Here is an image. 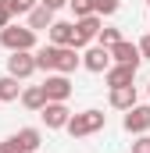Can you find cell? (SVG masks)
Returning <instances> with one entry per match:
<instances>
[{"label":"cell","instance_id":"obj_1","mask_svg":"<svg viewBox=\"0 0 150 153\" xmlns=\"http://www.w3.org/2000/svg\"><path fill=\"white\" fill-rule=\"evenodd\" d=\"M107 125V114L104 111H82V114H72L68 117V135L72 139H86V135H93V132H100Z\"/></svg>","mask_w":150,"mask_h":153},{"label":"cell","instance_id":"obj_2","mask_svg":"<svg viewBox=\"0 0 150 153\" xmlns=\"http://www.w3.org/2000/svg\"><path fill=\"white\" fill-rule=\"evenodd\" d=\"M0 46L4 50H32L36 46V32L29 29V25H7V29H0Z\"/></svg>","mask_w":150,"mask_h":153},{"label":"cell","instance_id":"obj_3","mask_svg":"<svg viewBox=\"0 0 150 153\" xmlns=\"http://www.w3.org/2000/svg\"><path fill=\"white\" fill-rule=\"evenodd\" d=\"M100 14H86V18H75V36H72V46L75 50H82V46H89L97 32H100Z\"/></svg>","mask_w":150,"mask_h":153},{"label":"cell","instance_id":"obj_4","mask_svg":"<svg viewBox=\"0 0 150 153\" xmlns=\"http://www.w3.org/2000/svg\"><path fill=\"white\" fill-rule=\"evenodd\" d=\"M72 78L68 75H46V82H43V93H46V103H68V96H72Z\"/></svg>","mask_w":150,"mask_h":153},{"label":"cell","instance_id":"obj_5","mask_svg":"<svg viewBox=\"0 0 150 153\" xmlns=\"http://www.w3.org/2000/svg\"><path fill=\"white\" fill-rule=\"evenodd\" d=\"M32 71H36V57H32V50H14V53L7 57V75H11V78L25 82Z\"/></svg>","mask_w":150,"mask_h":153},{"label":"cell","instance_id":"obj_6","mask_svg":"<svg viewBox=\"0 0 150 153\" xmlns=\"http://www.w3.org/2000/svg\"><path fill=\"white\" fill-rule=\"evenodd\" d=\"M122 125H125L129 135H143V132H150V103H136V107H129Z\"/></svg>","mask_w":150,"mask_h":153},{"label":"cell","instance_id":"obj_7","mask_svg":"<svg viewBox=\"0 0 150 153\" xmlns=\"http://www.w3.org/2000/svg\"><path fill=\"white\" fill-rule=\"evenodd\" d=\"M82 68H86V71H93V75H104V71L111 68V50H107V46H100V43H97V46H89V50L82 53Z\"/></svg>","mask_w":150,"mask_h":153},{"label":"cell","instance_id":"obj_8","mask_svg":"<svg viewBox=\"0 0 150 153\" xmlns=\"http://www.w3.org/2000/svg\"><path fill=\"white\" fill-rule=\"evenodd\" d=\"M75 68H82V53H79L75 46H57V53H54V71H57V75H72Z\"/></svg>","mask_w":150,"mask_h":153},{"label":"cell","instance_id":"obj_9","mask_svg":"<svg viewBox=\"0 0 150 153\" xmlns=\"http://www.w3.org/2000/svg\"><path fill=\"white\" fill-rule=\"evenodd\" d=\"M107 50H111V61H114V64H132V68H140V64H143V57H140L136 43H129V39H118V43L107 46Z\"/></svg>","mask_w":150,"mask_h":153},{"label":"cell","instance_id":"obj_10","mask_svg":"<svg viewBox=\"0 0 150 153\" xmlns=\"http://www.w3.org/2000/svg\"><path fill=\"white\" fill-rule=\"evenodd\" d=\"M39 117H43V125H46V128H64V125H68V117H72V111H68V103H43Z\"/></svg>","mask_w":150,"mask_h":153},{"label":"cell","instance_id":"obj_11","mask_svg":"<svg viewBox=\"0 0 150 153\" xmlns=\"http://www.w3.org/2000/svg\"><path fill=\"white\" fill-rule=\"evenodd\" d=\"M136 71H140V68H132V64H111V68L104 71V82H107L111 89H118V85H132Z\"/></svg>","mask_w":150,"mask_h":153},{"label":"cell","instance_id":"obj_12","mask_svg":"<svg viewBox=\"0 0 150 153\" xmlns=\"http://www.w3.org/2000/svg\"><path fill=\"white\" fill-rule=\"evenodd\" d=\"M75 22H50V43L54 46H72Z\"/></svg>","mask_w":150,"mask_h":153},{"label":"cell","instance_id":"obj_13","mask_svg":"<svg viewBox=\"0 0 150 153\" xmlns=\"http://www.w3.org/2000/svg\"><path fill=\"white\" fill-rule=\"evenodd\" d=\"M111 107L114 111L136 107V85H118V89H111Z\"/></svg>","mask_w":150,"mask_h":153},{"label":"cell","instance_id":"obj_14","mask_svg":"<svg viewBox=\"0 0 150 153\" xmlns=\"http://www.w3.org/2000/svg\"><path fill=\"white\" fill-rule=\"evenodd\" d=\"M14 143L22 146V153H36L39 143H43V135H39V128H18L14 132Z\"/></svg>","mask_w":150,"mask_h":153},{"label":"cell","instance_id":"obj_15","mask_svg":"<svg viewBox=\"0 0 150 153\" xmlns=\"http://www.w3.org/2000/svg\"><path fill=\"white\" fill-rule=\"evenodd\" d=\"M29 111H43V103H46V93H43V85H29V89H22V96H18Z\"/></svg>","mask_w":150,"mask_h":153},{"label":"cell","instance_id":"obj_16","mask_svg":"<svg viewBox=\"0 0 150 153\" xmlns=\"http://www.w3.org/2000/svg\"><path fill=\"white\" fill-rule=\"evenodd\" d=\"M50 22H54V11H50V7L36 4V7L29 11V29H32V32H36V29H50Z\"/></svg>","mask_w":150,"mask_h":153},{"label":"cell","instance_id":"obj_17","mask_svg":"<svg viewBox=\"0 0 150 153\" xmlns=\"http://www.w3.org/2000/svg\"><path fill=\"white\" fill-rule=\"evenodd\" d=\"M18 96H22V82L11 78V75H4L0 78V103H14Z\"/></svg>","mask_w":150,"mask_h":153},{"label":"cell","instance_id":"obj_18","mask_svg":"<svg viewBox=\"0 0 150 153\" xmlns=\"http://www.w3.org/2000/svg\"><path fill=\"white\" fill-rule=\"evenodd\" d=\"M89 4H93V14H100V18H107L122 7V0H89Z\"/></svg>","mask_w":150,"mask_h":153},{"label":"cell","instance_id":"obj_19","mask_svg":"<svg viewBox=\"0 0 150 153\" xmlns=\"http://www.w3.org/2000/svg\"><path fill=\"white\" fill-rule=\"evenodd\" d=\"M118 39H122L118 29H104V25H100V32H97V43H100V46H114Z\"/></svg>","mask_w":150,"mask_h":153},{"label":"cell","instance_id":"obj_20","mask_svg":"<svg viewBox=\"0 0 150 153\" xmlns=\"http://www.w3.org/2000/svg\"><path fill=\"white\" fill-rule=\"evenodd\" d=\"M39 0H7V7H11V14H29L32 7H36Z\"/></svg>","mask_w":150,"mask_h":153},{"label":"cell","instance_id":"obj_21","mask_svg":"<svg viewBox=\"0 0 150 153\" xmlns=\"http://www.w3.org/2000/svg\"><path fill=\"white\" fill-rule=\"evenodd\" d=\"M68 7L75 11V18H86V14H93V4H89V0H68Z\"/></svg>","mask_w":150,"mask_h":153},{"label":"cell","instance_id":"obj_22","mask_svg":"<svg viewBox=\"0 0 150 153\" xmlns=\"http://www.w3.org/2000/svg\"><path fill=\"white\" fill-rule=\"evenodd\" d=\"M132 153H150V135H136V143H132Z\"/></svg>","mask_w":150,"mask_h":153},{"label":"cell","instance_id":"obj_23","mask_svg":"<svg viewBox=\"0 0 150 153\" xmlns=\"http://www.w3.org/2000/svg\"><path fill=\"white\" fill-rule=\"evenodd\" d=\"M11 18H14V14H11L7 0H0V29H7V25H11Z\"/></svg>","mask_w":150,"mask_h":153},{"label":"cell","instance_id":"obj_24","mask_svg":"<svg viewBox=\"0 0 150 153\" xmlns=\"http://www.w3.org/2000/svg\"><path fill=\"white\" fill-rule=\"evenodd\" d=\"M0 153H22V146H18V143H14V135H11V139H4V143H0Z\"/></svg>","mask_w":150,"mask_h":153},{"label":"cell","instance_id":"obj_25","mask_svg":"<svg viewBox=\"0 0 150 153\" xmlns=\"http://www.w3.org/2000/svg\"><path fill=\"white\" fill-rule=\"evenodd\" d=\"M136 50H140V57H150V32L140 39V43H136Z\"/></svg>","mask_w":150,"mask_h":153},{"label":"cell","instance_id":"obj_26","mask_svg":"<svg viewBox=\"0 0 150 153\" xmlns=\"http://www.w3.org/2000/svg\"><path fill=\"white\" fill-rule=\"evenodd\" d=\"M39 4H43V7H50V11H61L68 0H39Z\"/></svg>","mask_w":150,"mask_h":153},{"label":"cell","instance_id":"obj_27","mask_svg":"<svg viewBox=\"0 0 150 153\" xmlns=\"http://www.w3.org/2000/svg\"><path fill=\"white\" fill-rule=\"evenodd\" d=\"M147 4H150V0H147Z\"/></svg>","mask_w":150,"mask_h":153},{"label":"cell","instance_id":"obj_28","mask_svg":"<svg viewBox=\"0 0 150 153\" xmlns=\"http://www.w3.org/2000/svg\"><path fill=\"white\" fill-rule=\"evenodd\" d=\"M36 153H39V150H36Z\"/></svg>","mask_w":150,"mask_h":153}]
</instances>
